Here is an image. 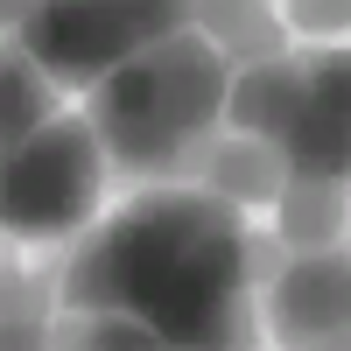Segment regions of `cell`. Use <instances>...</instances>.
I'll use <instances>...</instances> for the list:
<instances>
[{"instance_id": "9c48e42d", "label": "cell", "mask_w": 351, "mask_h": 351, "mask_svg": "<svg viewBox=\"0 0 351 351\" xmlns=\"http://www.w3.org/2000/svg\"><path fill=\"white\" fill-rule=\"evenodd\" d=\"M281 239L295 246H324L330 232H344V204H337V183H281Z\"/></svg>"}, {"instance_id": "8fae6325", "label": "cell", "mask_w": 351, "mask_h": 351, "mask_svg": "<svg viewBox=\"0 0 351 351\" xmlns=\"http://www.w3.org/2000/svg\"><path fill=\"white\" fill-rule=\"evenodd\" d=\"M211 28L239 49V56H260V64H274V21H260L246 8H211Z\"/></svg>"}, {"instance_id": "7c38bea8", "label": "cell", "mask_w": 351, "mask_h": 351, "mask_svg": "<svg viewBox=\"0 0 351 351\" xmlns=\"http://www.w3.org/2000/svg\"><path fill=\"white\" fill-rule=\"evenodd\" d=\"M288 21H302V28H316V36H330V28H344V14H337V8H295Z\"/></svg>"}, {"instance_id": "277c9868", "label": "cell", "mask_w": 351, "mask_h": 351, "mask_svg": "<svg viewBox=\"0 0 351 351\" xmlns=\"http://www.w3.org/2000/svg\"><path fill=\"white\" fill-rule=\"evenodd\" d=\"M92 190H99V148H92V127H77V120H49L36 141H21L8 155V176H0L8 218L36 239L77 225Z\"/></svg>"}, {"instance_id": "6da1fadb", "label": "cell", "mask_w": 351, "mask_h": 351, "mask_svg": "<svg viewBox=\"0 0 351 351\" xmlns=\"http://www.w3.org/2000/svg\"><path fill=\"white\" fill-rule=\"evenodd\" d=\"M239 218L218 197H148L77 260L64 295L84 309H134L176 344L218 337L239 281Z\"/></svg>"}, {"instance_id": "8992f818", "label": "cell", "mask_w": 351, "mask_h": 351, "mask_svg": "<svg viewBox=\"0 0 351 351\" xmlns=\"http://www.w3.org/2000/svg\"><path fill=\"white\" fill-rule=\"evenodd\" d=\"M351 324V274L344 260H302L267 288V330L274 337H337Z\"/></svg>"}, {"instance_id": "30bf717a", "label": "cell", "mask_w": 351, "mask_h": 351, "mask_svg": "<svg viewBox=\"0 0 351 351\" xmlns=\"http://www.w3.org/2000/svg\"><path fill=\"white\" fill-rule=\"evenodd\" d=\"M0 112H8V120H0V134L14 141H36L43 127H49V99H43V77H36V64H8L0 71Z\"/></svg>"}, {"instance_id": "ba28073f", "label": "cell", "mask_w": 351, "mask_h": 351, "mask_svg": "<svg viewBox=\"0 0 351 351\" xmlns=\"http://www.w3.org/2000/svg\"><path fill=\"white\" fill-rule=\"evenodd\" d=\"M204 176H211V190L232 197V204H274L281 183H288V162L267 148V141L239 134V141H225V148L204 155Z\"/></svg>"}, {"instance_id": "7a4b0ae2", "label": "cell", "mask_w": 351, "mask_h": 351, "mask_svg": "<svg viewBox=\"0 0 351 351\" xmlns=\"http://www.w3.org/2000/svg\"><path fill=\"white\" fill-rule=\"evenodd\" d=\"M225 92H232V77H225L218 43L162 36L99 84L92 120L120 162H169L190 134H204V120L225 106Z\"/></svg>"}, {"instance_id": "3957f363", "label": "cell", "mask_w": 351, "mask_h": 351, "mask_svg": "<svg viewBox=\"0 0 351 351\" xmlns=\"http://www.w3.org/2000/svg\"><path fill=\"white\" fill-rule=\"evenodd\" d=\"M176 36V8H99V0H64V8H36L21 21V43L28 56L64 77V84H92L99 71H120L127 56H141L148 43Z\"/></svg>"}, {"instance_id": "5b68a950", "label": "cell", "mask_w": 351, "mask_h": 351, "mask_svg": "<svg viewBox=\"0 0 351 351\" xmlns=\"http://www.w3.org/2000/svg\"><path fill=\"white\" fill-rule=\"evenodd\" d=\"M309 92H302V120L295 134L281 141V162L288 176H302V183H337V169L351 155V64L344 56H309Z\"/></svg>"}, {"instance_id": "52a82bcc", "label": "cell", "mask_w": 351, "mask_h": 351, "mask_svg": "<svg viewBox=\"0 0 351 351\" xmlns=\"http://www.w3.org/2000/svg\"><path fill=\"white\" fill-rule=\"evenodd\" d=\"M302 92H309V77H295L288 64H253L239 84H232V127H246L253 141H267L281 155V141L302 120Z\"/></svg>"}]
</instances>
